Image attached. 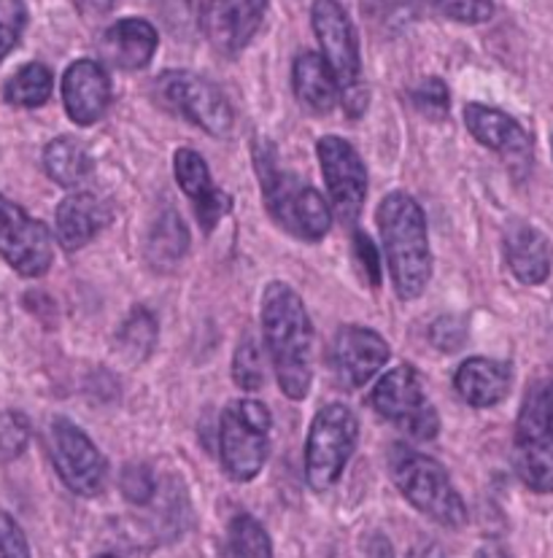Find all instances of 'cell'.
I'll list each match as a JSON object with an SVG mask.
<instances>
[{"mask_svg": "<svg viewBox=\"0 0 553 558\" xmlns=\"http://www.w3.org/2000/svg\"><path fill=\"white\" fill-rule=\"evenodd\" d=\"M262 335L281 391L289 400H305L313 380V324L289 283H267L262 294Z\"/></svg>", "mask_w": 553, "mask_h": 558, "instance_id": "6da1fadb", "label": "cell"}, {"mask_svg": "<svg viewBox=\"0 0 553 558\" xmlns=\"http://www.w3.org/2000/svg\"><path fill=\"white\" fill-rule=\"evenodd\" d=\"M381 238H384L386 265L397 298L419 300L432 278V248L426 216L421 205L405 192H392L375 210Z\"/></svg>", "mask_w": 553, "mask_h": 558, "instance_id": "7a4b0ae2", "label": "cell"}, {"mask_svg": "<svg viewBox=\"0 0 553 558\" xmlns=\"http://www.w3.org/2000/svg\"><path fill=\"white\" fill-rule=\"evenodd\" d=\"M311 25L318 41V57L333 73L338 106H344L349 117H362L370 106V89L364 82L357 27L349 11L338 0H316L311 9Z\"/></svg>", "mask_w": 553, "mask_h": 558, "instance_id": "3957f363", "label": "cell"}, {"mask_svg": "<svg viewBox=\"0 0 553 558\" xmlns=\"http://www.w3.org/2000/svg\"><path fill=\"white\" fill-rule=\"evenodd\" d=\"M256 168L262 175V190H265V205L271 210L273 221L300 238L305 243H318L333 227L335 216L329 201L318 190L300 179V175L287 173L278 168L276 159L260 154Z\"/></svg>", "mask_w": 553, "mask_h": 558, "instance_id": "277c9868", "label": "cell"}, {"mask_svg": "<svg viewBox=\"0 0 553 558\" xmlns=\"http://www.w3.org/2000/svg\"><path fill=\"white\" fill-rule=\"evenodd\" d=\"M389 470L395 486L413 505L421 515L432 518L435 523L448 529H459L467 523V508L461 494L456 492L448 470L437 459L413 448H392Z\"/></svg>", "mask_w": 553, "mask_h": 558, "instance_id": "5b68a950", "label": "cell"}, {"mask_svg": "<svg viewBox=\"0 0 553 558\" xmlns=\"http://www.w3.org/2000/svg\"><path fill=\"white\" fill-rule=\"evenodd\" d=\"M273 415L265 402L236 400L219 418V459L225 475L236 483H249L271 457Z\"/></svg>", "mask_w": 553, "mask_h": 558, "instance_id": "8992f818", "label": "cell"}, {"mask_svg": "<svg viewBox=\"0 0 553 558\" xmlns=\"http://www.w3.org/2000/svg\"><path fill=\"white\" fill-rule=\"evenodd\" d=\"M359 418L349 405H324L308 429L305 481L316 494L329 492L357 451Z\"/></svg>", "mask_w": 553, "mask_h": 558, "instance_id": "52a82bcc", "label": "cell"}, {"mask_svg": "<svg viewBox=\"0 0 553 558\" xmlns=\"http://www.w3.org/2000/svg\"><path fill=\"white\" fill-rule=\"evenodd\" d=\"M154 98L176 117L187 119L214 138H227L236 128V111L216 84L195 71H165L154 82Z\"/></svg>", "mask_w": 553, "mask_h": 558, "instance_id": "ba28073f", "label": "cell"}, {"mask_svg": "<svg viewBox=\"0 0 553 558\" xmlns=\"http://www.w3.org/2000/svg\"><path fill=\"white\" fill-rule=\"evenodd\" d=\"M516 472L534 494H553L551 384H534L518 413Z\"/></svg>", "mask_w": 553, "mask_h": 558, "instance_id": "9c48e42d", "label": "cell"}, {"mask_svg": "<svg viewBox=\"0 0 553 558\" xmlns=\"http://www.w3.org/2000/svg\"><path fill=\"white\" fill-rule=\"evenodd\" d=\"M370 402H373L375 413L384 415L386 421H392L397 429L413 440H435L437 432H441V415L426 397L419 369L410 367V364L389 369L375 384Z\"/></svg>", "mask_w": 553, "mask_h": 558, "instance_id": "30bf717a", "label": "cell"}, {"mask_svg": "<svg viewBox=\"0 0 553 558\" xmlns=\"http://www.w3.org/2000/svg\"><path fill=\"white\" fill-rule=\"evenodd\" d=\"M49 446L60 481L76 497H98L106 486L108 464L87 432L65 415H57L49 426Z\"/></svg>", "mask_w": 553, "mask_h": 558, "instance_id": "8fae6325", "label": "cell"}, {"mask_svg": "<svg viewBox=\"0 0 553 558\" xmlns=\"http://www.w3.org/2000/svg\"><path fill=\"white\" fill-rule=\"evenodd\" d=\"M0 256L22 278L47 276L55 262V241L47 225L5 195H0Z\"/></svg>", "mask_w": 553, "mask_h": 558, "instance_id": "7c38bea8", "label": "cell"}, {"mask_svg": "<svg viewBox=\"0 0 553 558\" xmlns=\"http://www.w3.org/2000/svg\"><path fill=\"white\" fill-rule=\"evenodd\" d=\"M316 157L322 165L324 184H327L329 208L344 225H357L368 197V170L362 157L346 138L324 135L316 144Z\"/></svg>", "mask_w": 553, "mask_h": 558, "instance_id": "4fadbf2b", "label": "cell"}, {"mask_svg": "<svg viewBox=\"0 0 553 558\" xmlns=\"http://www.w3.org/2000/svg\"><path fill=\"white\" fill-rule=\"evenodd\" d=\"M389 343L370 327H340L335 332L333 349H329V362H333L335 378L346 389H362L389 362Z\"/></svg>", "mask_w": 553, "mask_h": 558, "instance_id": "5bb4252c", "label": "cell"}, {"mask_svg": "<svg viewBox=\"0 0 553 558\" xmlns=\"http://www.w3.org/2000/svg\"><path fill=\"white\" fill-rule=\"evenodd\" d=\"M267 3L271 0H208L201 27L211 47L227 57L241 54L260 31Z\"/></svg>", "mask_w": 553, "mask_h": 558, "instance_id": "9a60e30c", "label": "cell"}, {"mask_svg": "<svg viewBox=\"0 0 553 558\" xmlns=\"http://www.w3.org/2000/svg\"><path fill=\"white\" fill-rule=\"evenodd\" d=\"M111 102V82L100 62L76 60L62 76V106L79 128L100 122Z\"/></svg>", "mask_w": 553, "mask_h": 558, "instance_id": "2e32d148", "label": "cell"}, {"mask_svg": "<svg viewBox=\"0 0 553 558\" xmlns=\"http://www.w3.org/2000/svg\"><path fill=\"white\" fill-rule=\"evenodd\" d=\"M173 170L176 181H179L181 192L190 197L195 205V216L201 221L205 232L214 230L219 225L221 216L230 210V197L214 184L211 179V170L205 165V159L195 149H179L173 157Z\"/></svg>", "mask_w": 553, "mask_h": 558, "instance_id": "e0dca14e", "label": "cell"}, {"mask_svg": "<svg viewBox=\"0 0 553 558\" xmlns=\"http://www.w3.org/2000/svg\"><path fill=\"white\" fill-rule=\"evenodd\" d=\"M103 62H108L117 71H141L152 62L154 51L159 47L157 27L141 16L113 22L100 36Z\"/></svg>", "mask_w": 553, "mask_h": 558, "instance_id": "ac0fdd59", "label": "cell"}, {"mask_svg": "<svg viewBox=\"0 0 553 558\" xmlns=\"http://www.w3.org/2000/svg\"><path fill=\"white\" fill-rule=\"evenodd\" d=\"M503 248L507 270L516 276V281L527 283V287H538V283L549 281L553 248L549 238L538 227H532L529 221H510L505 227Z\"/></svg>", "mask_w": 553, "mask_h": 558, "instance_id": "d6986e66", "label": "cell"}, {"mask_svg": "<svg viewBox=\"0 0 553 558\" xmlns=\"http://www.w3.org/2000/svg\"><path fill=\"white\" fill-rule=\"evenodd\" d=\"M108 221H111V210L95 195H89V192L68 195L65 201L57 205L55 214L57 243L62 246V252H79L106 230Z\"/></svg>", "mask_w": 553, "mask_h": 558, "instance_id": "ffe728a7", "label": "cell"}, {"mask_svg": "<svg viewBox=\"0 0 553 558\" xmlns=\"http://www.w3.org/2000/svg\"><path fill=\"white\" fill-rule=\"evenodd\" d=\"M465 124L478 144L503 154V157H529V151H532V141H529L527 130L500 108L470 102L465 108Z\"/></svg>", "mask_w": 553, "mask_h": 558, "instance_id": "44dd1931", "label": "cell"}, {"mask_svg": "<svg viewBox=\"0 0 553 558\" xmlns=\"http://www.w3.org/2000/svg\"><path fill=\"white\" fill-rule=\"evenodd\" d=\"M454 386L456 395L470 408H494L510 395V364L497 362V359L472 356L459 364L454 375Z\"/></svg>", "mask_w": 553, "mask_h": 558, "instance_id": "7402d4cb", "label": "cell"}, {"mask_svg": "<svg viewBox=\"0 0 553 558\" xmlns=\"http://www.w3.org/2000/svg\"><path fill=\"white\" fill-rule=\"evenodd\" d=\"M294 98L302 111L311 117H327L338 106V89H335L333 73L327 71L324 60L313 51H302L292 65Z\"/></svg>", "mask_w": 553, "mask_h": 558, "instance_id": "603a6c76", "label": "cell"}, {"mask_svg": "<svg viewBox=\"0 0 553 558\" xmlns=\"http://www.w3.org/2000/svg\"><path fill=\"white\" fill-rule=\"evenodd\" d=\"M44 168H47L49 179L55 184L71 190V186H79L82 181L89 179L95 159L82 141L71 138V135H60L44 151Z\"/></svg>", "mask_w": 553, "mask_h": 558, "instance_id": "cb8c5ba5", "label": "cell"}, {"mask_svg": "<svg viewBox=\"0 0 553 558\" xmlns=\"http://www.w3.org/2000/svg\"><path fill=\"white\" fill-rule=\"evenodd\" d=\"M187 252H190V230H187L184 219L173 208H168L154 221L149 243H146V256L157 270H170L184 259Z\"/></svg>", "mask_w": 553, "mask_h": 558, "instance_id": "d4e9b609", "label": "cell"}, {"mask_svg": "<svg viewBox=\"0 0 553 558\" xmlns=\"http://www.w3.org/2000/svg\"><path fill=\"white\" fill-rule=\"evenodd\" d=\"M55 76L44 62H27L3 84L5 102L16 108H38L49 100Z\"/></svg>", "mask_w": 553, "mask_h": 558, "instance_id": "484cf974", "label": "cell"}, {"mask_svg": "<svg viewBox=\"0 0 553 558\" xmlns=\"http://www.w3.org/2000/svg\"><path fill=\"white\" fill-rule=\"evenodd\" d=\"M225 558H273V543L265 526L252 515H236L227 526Z\"/></svg>", "mask_w": 553, "mask_h": 558, "instance_id": "4316f807", "label": "cell"}, {"mask_svg": "<svg viewBox=\"0 0 553 558\" xmlns=\"http://www.w3.org/2000/svg\"><path fill=\"white\" fill-rule=\"evenodd\" d=\"M157 343V318L146 307H133L117 335V345L133 362H144Z\"/></svg>", "mask_w": 553, "mask_h": 558, "instance_id": "83f0119b", "label": "cell"}, {"mask_svg": "<svg viewBox=\"0 0 553 558\" xmlns=\"http://www.w3.org/2000/svg\"><path fill=\"white\" fill-rule=\"evenodd\" d=\"M154 11L176 38H192L201 27L203 0H154Z\"/></svg>", "mask_w": 553, "mask_h": 558, "instance_id": "f1b7e54d", "label": "cell"}, {"mask_svg": "<svg viewBox=\"0 0 553 558\" xmlns=\"http://www.w3.org/2000/svg\"><path fill=\"white\" fill-rule=\"evenodd\" d=\"M232 378L243 391H260L265 386V359L254 340H243L232 356Z\"/></svg>", "mask_w": 553, "mask_h": 558, "instance_id": "f546056e", "label": "cell"}, {"mask_svg": "<svg viewBox=\"0 0 553 558\" xmlns=\"http://www.w3.org/2000/svg\"><path fill=\"white\" fill-rule=\"evenodd\" d=\"M31 442V424L16 410L0 413V464L20 459Z\"/></svg>", "mask_w": 553, "mask_h": 558, "instance_id": "4dcf8cb0", "label": "cell"}, {"mask_svg": "<svg viewBox=\"0 0 553 558\" xmlns=\"http://www.w3.org/2000/svg\"><path fill=\"white\" fill-rule=\"evenodd\" d=\"M421 3L461 25H481L494 16V0H421Z\"/></svg>", "mask_w": 553, "mask_h": 558, "instance_id": "1f68e13d", "label": "cell"}, {"mask_svg": "<svg viewBox=\"0 0 553 558\" xmlns=\"http://www.w3.org/2000/svg\"><path fill=\"white\" fill-rule=\"evenodd\" d=\"M27 27L25 0H0V62L14 51Z\"/></svg>", "mask_w": 553, "mask_h": 558, "instance_id": "d6a6232c", "label": "cell"}, {"mask_svg": "<svg viewBox=\"0 0 553 558\" xmlns=\"http://www.w3.org/2000/svg\"><path fill=\"white\" fill-rule=\"evenodd\" d=\"M416 108H419L424 117L443 119L448 113V106H452V98H448V87L441 82V78H426L419 87L413 89Z\"/></svg>", "mask_w": 553, "mask_h": 558, "instance_id": "836d02e7", "label": "cell"}, {"mask_svg": "<svg viewBox=\"0 0 553 558\" xmlns=\"http://www.w3.org/2000/svg\"><path fill=\"white\" fill-rule=\"evenodd\" d=\"M430 340L437 351H443V354H454V351H459L467 340L465 318L461 316L437 318L430 329Z\"/></svg>", "mask_w": 553, "mask_h": 558, "instance_id": "e575fe53", "label": "cell"}, {"mask_svg": "<svg viewBox=\"0 0 553 558\" xmlns=\"http://www.w3.org/2000/svg\"><path fill=\"white\" fill-rule=\"evenodd\" d=\"M122 494L133 505H146L154 497V475L146 464H130L122 470Z\"/></svg>", "mask_w": 553, "mask_h": 558, "instance_id": "d590c367", "label": "cell"}, {"mask_svg": "<svg viewBox=\"0 0 553 558\" xmlns=\"http://www.w3.org/2000/svg\"><path fill=\"white\" fill-rule=\"evenodd\" d=\"M0 558H31V545H27L25 532L3 510H0Z\"/></svg>", "mask_w": 553, "mask_h": 558, "instance_id": "8d00e7d4", "label": "cell"}, {"mask_svg": "<svg viewBox=\"0 0 553 558\" xmlns=\"http://www.w3.org/2000/svg\"><path fill=\"white\" fill-rule=\"evenodd\" d=\"M353 252H357V259L362 262V270L368 272L370 283H373V287H378L381 259H378V252H375V246L370 243V238L364 235V232H357V238H353Z\"/></svg>", "mask_w": 553, "mask_h": 558, "instance_id": "74e56055", "label": "cell"}, {"mask_svg": "<svg viewBox=\"0 0 553 558\" xmlns=\"http://www.w3.org/2000/svg\"><path fill=\"white\" fill-rule=\"evenodd\" d=\"M82 11H89V14H106L117 5V0H73Z\"/></svg>", "mask_w": 553, "mask_h": 558, "instance_id": "f35d334b", "label": "cell"}, {"mask_svg": "<svg viewBox=\"0 0 553 558\" xmlns=\"http://www.w3.org/2000/svg\"><path fill=\"white\" fill-rule=\"evenodd\" d=\"M472 558H513V556H510V550L503 548V545L489 543V545H483V548H478Z\"/></svg>", "mask_w": 553, "mask_h": 558, "instance_id": "ab89813d", "label": "cell"}, {"mask_svg": "<svg viewBox=\"0 0 553 558\" xmlns=\"http://www.w3.org/2000/svg\"><path fill=\"white\" fill-rule=\"evenodd\" d=\"M408 558H446V554L437 545H419V548L410 550Z\"/></svg>", "mask_w": 553, "mask_h": 558, "instance_id": "60d3db41", "label": "cell"}, {"mask_svg": "<svg viewBox=\"0 0 553 558\" xmlns=\"http://www.w3.org/2000/svg\"><path fill=\"white\" fill-rule=\"evenodd\" d=\"M359 3H364V5H370V9H373V5H378L381 0H359Z\"/></svg>", "mask_w": 553, "mask_h": 558, "instance_id": "b9f144b4", "label": "cell"}, {"mask_svg": "<svg viewBox=\"0 0 553 558\" xmlns=\"http://www.w3.org/2000/svg\"><path fill=\"white\" fill-rule=\"evenodd\" d=\"M551 424H553V380H551Z\"/></svg>", "mask_w": 553, "mask_h": 558, "instance_id": "7bdbcfd3", "label": "cell"}, {"mask_svg": "<svg viewBox=\"0 0 553 558\" xmlns=\"http://www.w3.org/2000/svg\"><path fill=\"white\" fill-rule=\"evenodd\" d=\"M98 558H119V556H113V554H103V556H98Z\"/></svg>", "mask_w": 553, "mask_h": 558, "instance_id": "ee69618b", "label": "cell"}]
</instances>
